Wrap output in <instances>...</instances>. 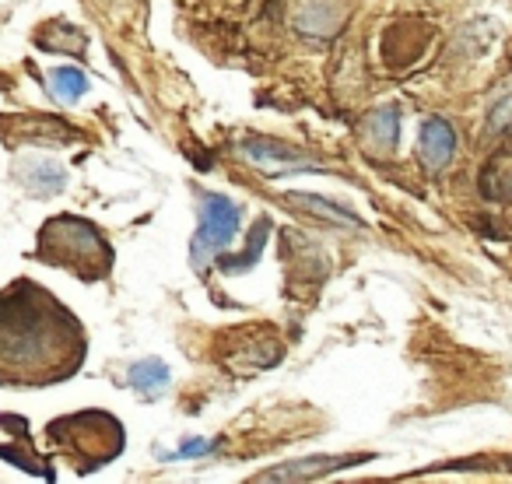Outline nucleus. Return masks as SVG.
<instances>
[{
  "mask_svg": "<svg viewBox=\"0 0 512 484\" xmlns=\"http://www.w3.org/2000/svg\"><path fill=\"white\" fill-rule=\"evenodd\" d=\"M81 358V323L46 288L18 281L11 292H0V383H53L78 372Z\"/></svg>",
  "mask_w": 512,
  "mask_h": 484,
  "instance_id": "1",
  "label": "nucleus"
},
{
  "mask_svg": "<svg viewBox=\"0 0 512 484\" xmlns=\"http://www.w3.org/2000/svg\"><path fill=\"white\" fill-rule=\"evenodd\" d=\"M39 257L53 267H64L81 281H102L113 271V250L95 225L85 218H53L39 232Z\"/></svg>",
  "mask_w": 512,
  "mask_h": 484,
  "instance_id": "2",
  "label": "nucleus"
},
{
  "mask_svg": "<svg viewBox=\"0 0 512 484\" xmlns=\"http://www.w3.org/2000/svg\"><path fill=\"white\" fill-rule=\"evenodd\" d=\"M239 204L221 193H200V228L190 242V267L204 274V267L225 250L239 232Z\"/></svg>",
  "mask_w": 512,
  "mask_h": 484,
  "instance_id": "3",
  "label": "nucleus"
},
{
  "mask_svg": "<svg viewBox=\"0 0 512 484\" xmlns=\"http://www.w3.org/2000/svg\"><path fill=\"white\" fill-rule=\"evenodd\" d=\"M242 155L264 169L267 176H285V172H306L313 169V158L299 148H288L281 141H271V137H246L242 141Z\"/></svg>",
  "mask_w": 512,
  "mask_h": 484,
  "instance_id": "4",
  "label": "nucleus"
},
{
  "mask_svg": "<svg viewBox=\"0 0 512 484\" xmlns=\"http://www.w3.org/2000/svg\"><path fill=\"white\" fill-rule=\"evenodd\" d=\"M369 456H313V460H295V463H281L274 470H264L256 474L253 481H309V477H323L330 470L341 467H355V463H365Z\"/></svg>",
  "mask_w": 512,
  "mask_h": 484,
  "instance_id": "5",
  "label": "nucleus"
},
{
  "mask_svg": "<svg viewBox=\"0 0 512 484\" xmlns=\"http://www.w3.org/2000/svg\"><path fill=\"white\" fill-rule=\"evenodd\" d=\"M456 155V130L453 123H446L442 116H428L421 123V158L432 172L446 169L449 158Z\"/></svg>",
  "mask_w": 512,
  "mask_h": 484,
  "instance_id": "6",
  "label": "nucleus"
},
{
  "mask_svg": "<svg viewBox=\"0 0 512 484\" xmlns=\"http://www.w3.org/2000/svg\"><path fill=\"white\" fill-rule=\"evenodd\" d=\"M295 25L313 39H330L341 29V8H337V0H306L295 15Z\"/></svg>",
  "mask_w": 512,
  "mask_h": 484,
  "instance_id": "7",
  "label": "nucleus"
},
{
  "mask_svg": "<svg viewBox=\"0 0 512 484\" xmlns=\"http://www.w3.org/2000/svg\"><path fill=\"white\" fill-rule=\"evenodd\" d=\"M18 176H22V183L29 186V193H36V197H53V193H60L67 186V172L60 169L53 158H29V162L18 169Z\"/></svg>",
  "mask_w": 512,
  "mask_h": 484,
  "instance_id": "8",
  "label": "nucleus"
},
{
  "mask_svg": "<svg viewBox=\"0 0 512 484\" xmlns=\"http://www.w3.org/2000/svg\"><path fill=\"white\" fill-rule=\"evenodd\" d=\"M127 383L134 386L137 393H158L165 383H169V365L158 362V358H144V362H134L127 372Z\"/></svg>",
  "mask_w": 512,
  "mask_h": 484,
  "instance_id": "9",
  "label": "nucleus"
},
{
  "mask_svg": "<svg viewBox=\"0 0 512 484\" xmlns=\"http://www.w3.org/2000/svg\"><path fill=\"white\" fill-rule=\"evenodd\" d=\"M369 137H372V144H376V148H383V151L397 148V141H400V113H397V106H383V109H376V113L369 116Z\"/></svg>",
  "mask_w": 512,
  "mask_h": 484,
  "instance_id": "10",
  "label": "nucleus"
},
{
  "mask_svg": "<svg viewBox=\"0 0 512 484\" xmlns=\"http://www.w3.org/2000/svg\"><path fill=\"white\" fill-rule=\"evenodd\" d=\"M88 92V78L78 67H57L50 74V95L57 102H78Z\"/></svg>",
  "mask_w": 512,
  "mask_h": 484,
  "instance_id": "11",
  "label": "nucleus"
},
{
  "mask_svg": "<svg viewBox=\"0 0 512 484\" xmlns=\"http://www.w3.org/2000/svg\"><path fill=\"white\" fill-rule=\"evenodd\" d=\"M288 204H295V207H306V211L320 214V218L334 221V225H351V228H362V221H358L355 214H351V211H344V207H337V204H330V200H323V197H306V193H288Z\"/></svg>",
  "mask_w": 512,
  "mask_h": 484,
  "instance_id": "12",
  "label": "nucleus"
},
{
  "mask_svg": "<svg viewBox=\"0 0 512 484\" xmlns=\"http://www.w3.org/2000/svg\"><path fill=\"white\" fill-rule=\"evenodd\" d=\"M43 32H50V36H57V43H39L43 50H50V53H85V46H88V39H85V32L81 29H74V25H67V22H53V25H46Z\"/></svg>",
  "mask_w": 512,
  "mask_h": 484,
  "instance_id": "13",
  "label": "nucleus"
},
{
  "mask_svg": "<svg viewBox=\"0 0 512 484\" xmlns=\"http://www.w3.org/2000/svg\"><path fill=\"white\" fill-rule=\"evenodd\" d=\"M218 449V442H211V439H190L183 449H176V460H186V456H204V453H214Z\"/></svg>",
  "mask_w": 512,
  "mask_h": 484,
  "instance_id": "14",
  "label": "nucleus"
},
{
  "mask_svg": "<svg viewBox=\"0 0 512 484\" xmlns=\"http://www.w3.org/2000/svg\"><path fill=\"white\" fill-rule=\"evenodd\" d=\"M509 123H512V99H502L495 109H491L488 127H491V130H502V127H509Z\"/></svg>",
  "mask_w": 512,
  "mask_h": 484,
  "instance_id": "15",
  "label": "nucleus"
},
{
  "mask_svg": "<svg viewBox=\"0 0 512 484\" xmlns=\"http://www.w3.org/2000/svg\"><path fill=\"white\" fill-rule=\"evenodd\" d=\"M509 186H512V179H509Z\"/></svg>",
  "mask_w": 512,
  "mask_h": 484,
  "instance_id": "16",
  "label": "nucleus"
}]
</instances>
